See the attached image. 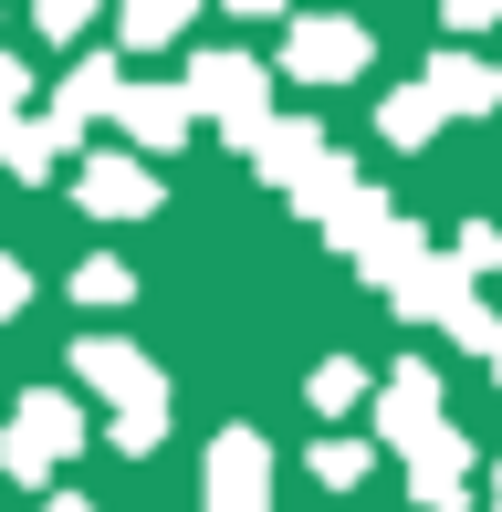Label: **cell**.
<instances>
[{
    "label": "cell",
    "mask_w": 502,
    "mask_h": 512,
    "mask_svg": "<svg viewBox=\"0 0 502 512\" xmlns=\"http://www.w3.org/2000/svg\"><path fill=\"white\" fill-rule=\"evenodd\" d=\"M84 377H95V387H116V408H126V450H147V439H157V418H168V387H157L147 377V366H136L126 356V345H84Z\"/></svg>",
    "instance_id": "1"
},
{
    "label": "cell",
    "mask_w": 502,
    "mask_h": 512,
    "mask_svg": "<svg viewBox=\"0 0 502 512\" xmlns=\"http://www.w3.org/2000/svg\"><path fill=\"white\" fill-rule=\"evenodd\" d=\"M74 439H84V429H74V408H63V398H21V429H11V450H0V460H11L21 481H42Z\"/></svg>",
    "instance_id": "2"
},
{
    "label": "cell",
    "mask_w": 502,
    "mask_h": 512,
    "mask_svg": "<svg viewBox=\"0 0 502 512\" xmlns=\"http://www.w3.org/2000/svg\"><path fill=\"white\" fill-rule=\"evenodd\" d=\"M189 95L210 105L231 136H262V74H251V63H231V53H220V63H199V74H189Z\"/></svg>",
    "instance_id": "3"
},
{
    "label": "cell",
    "mask_w": 502,
    "mask_h": 512,
    "mask_svg": "<svg viewBox=\"0 0 502 512\" xmlns=\"http://www.w3.org/2000/svg\"><path fill=\"white\" fill-rule=\"evenodd\" d=\"M262 492H272V471H262V450L231 429L210 450V512H262Z\"/></svg>",
    "instance_id": "4"
},
{
    "label": "cell",
    "mask_w": 502,
    "mask_h": 512,
    "mask_svg": "<svg viewBox=\"0 0 502 512\" xmlns=\"http://www.w3.org/2000/svg\"><path fill=\"white\" fill-rule=\"evenodd\" d=\"M356 63H367V32H356V21H304V32H293V74L304 84L356 74Z\"/></svg>",
    "instance_id": "5"
},
{
    "label": "cell",
    "mask_w": 502,
    "mask_h": 512,
    "mask_svg": "<svg viewBox=\"0 0 502 512\" xmlns=\"http://www.w3.org/2000/svg\"><path fill=\"white\" fill-rule=\"evenodd\" d=\"M84 199H95V209H147L157 178L136 168V157H95V168H84Z\"/></svg>",
    "instance_id": "6"
},
{
    "label": "cell",
    "mask_w": 502,
    "mask_h": 512,
    "mask_svg": "<svg viewBox=\"0 0 502 512\" xmlns=\"http://www.w3.org/2000/svg\"><path fill=\"white\" fill-rule=\"evenodd\" d=\"M429 84H440V105H502V74H482V63H440V74H429Z\"/></svg>",
    "instance_id": "7"
},
{
    "label": "cell",
    "mask_w": 502,
    "mask_h": 512,
    "mask_svg": "<svg viewBox=\"0 0 502 512\" xmlns=\"http://www.w3.org/2000/svg\"><path fill=\"white\" fill-rule=\"evenodd\" d=\"M189 11H199V0H126V42H168Z\"/></svg>",
    "instance_id": "8"
},
{
    "label": "cell",
    "mask_w": 502,
    "mask_h": 512,
    "mask_svg": "<svg viewBox=\"0 0 502 512\" xmlns=\"http://www.w3.org/2000/svg\"><path fill=\"white\" fill-rule=\"evenodd\" d=\"M126 126H136V136H178V126H189V105H178V95H136Z\"/></svg>",
    "instance_id": "9"
},
{
    "label": "cell",
    "mask_w": 502,
    "mask_h": 512,
    "mask_svg": "<svg viewBox=\"0 0 502 512\" xmlns=\"http://www.w3.org/2000/svg\"><path fill=\"white\" fill-rule=\"evenodd\" d=\"M429 126H440V105H429V95H398V105H387V136H429Z\"/></svg>",
    "instance_id": "10"
},
{
    "label": "cell",
    "mask_w": 502,
    "mask_h": 512,
    "mask_svg": "<svg viewBox=\"0 0 502 512\" xmlns=\"http://www.w3.org/2000/svg\"><path fill=\"white\" fill-rule=\"evenodd\" d=\"M314 471H325V481H356V471H367V450H356V439H325V450H314Z\"/></svg>",
    "instance_id": "11"
},
{
    "label": "cell",
    "mask_w": 502,
    "mask_h": 512,
    "mask_svg": "<svg viewBox=\"0 0 502 512\" xmlns=\"http://www.w3.org/2000/svg\"><path fill=\"white\" fill-rule=\"evenodd\" d=\"M356 387H367V377H356V366H325V377H314V408H346Z\"/></svg>",
    "instance_id": "12"
},
{
    "label": "cell",
    "mask_w": 502,
    "mask_h": 512,
    "mask_svg": "<svg viewBox=\"0 0 502 512\" xmlns=\"http://www.w3.org/2000/svg\"><path fill=\"white\" fill-rule=\"evenodd\" d=\"M84 11L95 0H42V32H84Z\"/></svg>",
    "instance_id": "13"
},
{
    "label": "cell",
    "mask_w": 502,
    "mask_h": 512,
    "mask_svg": "<svg viewBox=\"0 0 502 512\" xmlns=\"http://www.w3.org/2000/svg\"><path fill=\"white\" fill-rule=\"evenodd\" d=\"M450 21H461V32H482V21H502V0H450Z\"/></svg>",
    "instance_id": "14"
},
{
    "label": "cell",
    "mask_w": 502,
    "mask_h": 512,
    "mask_svg": "<svg viewBox=\"0 0 502 512\" xmlns=\"http://www.w3.org/2000/svg\"><path fill=\"white\" fill-rule=\"evenodd\" d=\"M11 304H21V272H11V262H0V314H11Z\"/></svg>",
    "instance_id": "15"
},
{
    "label": "cell",
    "mask_w": 502,
    "mask_h": 512,
    "mask_svg": "<svg viewBox=\"0 0 502 512\" xmlns=\"http://www.w3.org/2000/svg\"><path fill=\"white\" fill-rule=\"evenodd\" d=\"M231 11H283V0H231Z\"/></svg>",
    "instance_id": "16"
},
{
    "label": "cell",
    "mask_w": 502,
    "mask_h": 512,
    "mask_svg": "<svg viewBox=\"0 0 502 512\" xmlns=\"http://www.w3.org/2000/svg\"><path fill=\"white\" fill-rule=\"evenodd\" d=\"M63 512H84V502H63Z\"/></svg>",
    "instance_id": "17"
},
{
    "label": "cell",
    "mask_w": 502,
    "mask_h": 512,
    "mask_svg": "<svg viewBox=\"0 0 502 512\" xmlns=\"http://www.w3.org/2000/svg\"><path fill=\"white\" fill-rule=\"evenodd\" d=\"M492 502H502V481H492Z\"/></svg>",
    "instance_id": "18"
}]
</instances>
